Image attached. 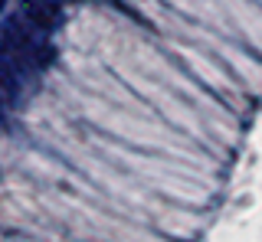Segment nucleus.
<instances>
[{
  "instance_id": "f257e3e1",
  "label": "nucleus",
  "mask_w": 262,
  "mask_h": 242,
  "mask_svg": "<svg viewBox=\"0 0 262 242\" xmlns=\"http://www.w3.org/2000/svg\"><path fill=\"white\" fill-rule=\"evenodd\" d=\"M23 20L39 33H49L59 23V0H23Z\"/></svg>"
}]
</instances>
